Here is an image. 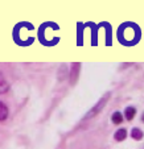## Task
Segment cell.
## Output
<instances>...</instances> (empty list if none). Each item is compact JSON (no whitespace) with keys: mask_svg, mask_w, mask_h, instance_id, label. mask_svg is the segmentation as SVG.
<instances>
[{"mask_svg":"<svg viewBox=\"0 0 144 149\" xmlns=\"http://www.w3.org/2000/svg\"><path fill=\"white\" fill-rule=\"evenodd\" d=\"M111 120H113L114 124H120L122 121H123V115H122V112H114L113 116H111Z\"/></svg>","mask_w":144,"mask_h":149,"instance_id":"cell-6","label":"cell"},{"mask_svg":"<svg viewBox=\"0 0 144 149\" xmlns=\"http://www.w3.org/2000/svg\"><path fill=\"white\" fill-rule=\"evenodd\" d=\"M141 121H143V123H144V112L141 113Z\"/></svg>","mask_w":144,"mask_h":149,"instance_id":"cell-9","label":"cell"},{"mask_svg":"<svg viewBox=\"0 0 144 149\" xmlns=\"http://www.w3.org/2000/svg\"><path fill=\"white\" fill-rule=\"evenodd\" d=\"M7 90H8V83H7V82L4 81L1 77H0V94L6 93Z\"/></svg>","mask_w":144,"mask_h":149,"instance_id":"cell-8","label":"cell"},{"mask_svg":"<svg viewBox=\"0 0 144 149\" xmlns=\"http://www.w3.org/2000/svg\"><path fill=\"white\" fill-rule=\"evenodd\" d=\"M78 71H79V63H73V68H71V83L75 82Z\"/></svg>","mask_w":144,"mask_h":149,"instance_id":"cell-7","label":"cell"},{"mask_svg":"<svg viewBox=\"0 0 144 149\" xmlns=\"http://www.w3.org/2000/svg\"><path fill=\"white\" fill-rule=\"evenodd\" d=\"M126 137H127V131H126L124 128H120V130H118L115 132V135H114V139H115L116 141H123Z\"/></svg>","mask_w":144,"mask_h":149,"instance_id":"cell-2","label":"cell"},{"mask_svg":"<svg viewBox=\"0 0 144 149\" xmlns=\"http://www.w3.org/2000/svg\"><path fill=\"white\" fill-rule=\"evenodd\" d=\"M136 115V108L135 107H127L124 111V116L127 120H132Z\"/></svg>","mask_w":144,"mask_h":149,"instance_id":"cell-4","label":"cell"},{"mask_svg":"<svg viewBox=\"0 0 144 149\" xmlns=\"http://www.w3.org/2000/svg\"><path fill=\"white\" fill-rule=\"evenodd\" d=\"M143 136H144L143 131L139 130L138 127H135V128H132V130H131V137H132L134 140H141V139H143Z\"/></svg>","mask_w":144,"mask_h":149,"instance_id":"cell-3","label":"cell"},{"mask_svg":"<svg viewBox=\"0 0 144 149\" xmlns=\"http://www.w3.org/2000/svg\"><path fill=\"white\" fill-rule=\"evenodd\" d=\"M110 95H111L110 93H107V94H106V95L103 96V98H102L101 100H99L98 103H96L95 106H94V107L91 108V110L89 111L87 113H86V115H85V118H83V120H89V119L94 118V116H95L96 113L99 112V111H102V110H103V107H105V106H106V103H107V100H108V98H110Z\"/></svg>","mask_w":144,"mask_h":149,"instance_id":"cell-1","label":"cell"},{"mask_svg":"<svg viewBox=\"0 0 144 149\" xmlns=\"http://www.w3.org/2000/svg\"><path fill=\"white\" fill-rule=\"evenodd\" d=\"M7 116H8V108H7L6 104L0 102V121L6 120Z\"/></svg>","mask_w":144,"mask_h":149,"instance_id":"cell-5","label":"cell"}]
</instances>
